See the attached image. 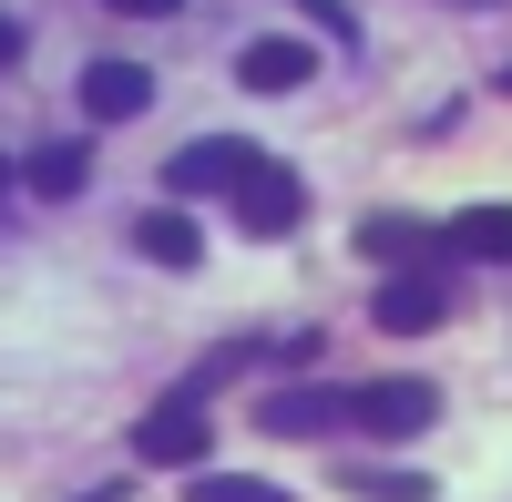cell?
I'll return each instance as SVG.
<instances>
[{
	"mask_svg": "<svg viewBox=\"0 0 512 502\" xmlns=\"http://www.w3.org/2000/svg\"><path fill=\"white\" fill-rule=\"evenodd\" d=\"M72 103H82V123H134V113L154 103V72H144V62H82Z\"/></svg>",
	"mask_w": 512,
	"mask_h": 502,
	"instance_id": "3",
	"label": "cell"
},
{
	"mask_svg": "<svg viewBox=\"0 0 512 502\" xmlns=\"http://www.w3.org/2000/svg\"><path fill=\"white\" fill-rule=\"evenodd\" d=\"M21 185H31V195H52V205H62V195H82V185H93V144H82V134L41 144V154L21 164Z\"/></svg>",
	"mask_w": 512,
	"mask_h": 502,
	"instance_id": "9",
	"label": "cell"
},
{
	"mask_svg": "<svg viewBox=\"0 0 512 502\" xmlns=\"http://www.w3.org/2000/svg\"><path fill=\"white\" fill-rule=\"evenodd\" d=\"M0 195H11V164H0Z\"/></svg>",
	"mask_w": 512,
	"mask_h": 502,
	"instance_id": "18",
	"label": "cell"
},
{
	"mask_svg": "<svg viewBox=\"0 0 512 502\" xmlns=\"http://www.w3.org/2000/svg\"><path fill=\"white\" fill-rule=\"evenodd\" d=\"M297 205H308V195H297V175H287V164H256V175L226 195V216H236V236H256V246H267V236H297Z\"/></svg>",
	"mask_w": 512,
	"mask_h": 502,
	"instance_id": "2",
	"label": "cell"
},
{
	"mask_svg": "<svg viewBox=\"0 0 512 502\" xmlns=\"http://www.w3.org/2000/svg\"><path fill=\"white\" fill-rule=\"evenodd\" d=\"M134 246H144V257L154 267H195V216H185V205H154V216H134Z\"/></svg>",
	"mask_w": 512,
	"mask_h": 502,
	"instance_id": "12",
	"label": "cell"
},
{
	"mask_svg": "<svg viewBox=\"0 0 512 502\" xmlns=\"http://www.w3.org/2000/svg\"><path fill=\"white\" fill-rule=\"evenodd\" d=\"M308 72H318V41H246V52H236L246 93H297Z\"/></svg>",
	"mask_w": 512,
	"mask_h": 502,
	"instance_id": "8",
	"label": "cell"
},
{
	"mask_svg": "<svg viewBox=\"0 0 512 502\" xmlns=\"http://www.w3.org/2000/svg\"><path fill=\"white\" fill-rule=\"evenodd\" d=\"M308 11L328 21V41H359V11H349V0H308Z\"/></svg>",
	"mask_w": 512,
	"mask_h": 502,
	"instance_id": "15",
	"label": "cell"
},
{
	"mask_svg": "<svg viewBox=\"0 0 512 502\" xmlns=\"http://www.w3.org/2000/svg\"><path fill=\"white\" fill-rule=\"evenodd\" d=\"M11 62H21V31H11V21H0V72H11Z\"/></svg>",
	"mask_w": 512,
	"mask_h": 502,
	"instance_id": "17",
	"label": "cell"
},
{
	"mask_svg": "<svg viewBox=\"0 0 512 502\" xmlns=\"http://www.w3.org/2000/svg\"><path fill=\"white\" fill-rule=\"evenodd\" d=\"M451 257H492V267H512V205H461V216H451Z\"/></svg>",
	"mask_w": 512,
	"mask_h": 502,
	"instance_id": "10",
	"label": "cell"
},
{
	"mask_svg": "<svg viewBox=\"0 0 512 502\" xmlns=\"http://www.w3.org/2000/svg\"><path fill=\"white\" fill-rule=\"evenodd\" d=\"M185 502H287V492H277V482H256V472H195Z\"/></svg>",
	"mask_w": 512,
	"mask_h": 502,
	"instance_id": "13",
	"label": "cell"
},
{
	"mask_svg": "<svg viewBox=\"0 0 512 502\" xmlns=\"http://www.w3.org/2000/svg\"><path fill=\"white\" fill-rule=\"evenodd\" d=\"M441 246L451 236H431V226H420V216H359V257H441Z\"/></svg>",
	"mask_w": 512,
	"mask_h": 502,
	"instance_id": "11",
	"label": "cell"
},
{
	"mask_svg": "<svg viewBox=\"0 0 512 502\" xmlns=\"http://www.w3.org/2000/svg\"><path fill=\"white\" fill-rule=\"evenodd\" d=\"M441 308H451V298H441V277H420V267H410V277H390V287L369 298V318L390 328V339H420V328H441Z\"/></svg>",
	"mask_w": 512,
	"mask_h": 502,
	"instance_id": "7",
	"label": "cell"
},
{
	"mask_svg": "<svg viewBox=\"0 0 512 502\" xmlns=\"http://www.w3.org/2000/svg\"><path fill=\"white\" fill-rule=\"evenodd\" d=\"M431 410H441V390H431V380H369V390H359V431L410 441V431H431Z\"/></svg>",
	"mask_w": 512,
	"mask_h": 502,
	"instance_id": "6",
	"label": "cell"
},
{
	"mask_svg": "<svg viewBox=\"0 0 512 502\" xmlns=\"http://www.w3.org/2000/svg\"><path fill=\"white\" fill-rule=\"evenodd\" d=\"M349 492H369V502H431V482H420V472H349Z\"/></svg>",
	"mask_w": 512,
	"mask_h": 502,
	"instance_id": "14",
	"label": "cell"
},
{
	"mask_svg": "<svg viewBox=\"0 0 512 502\" xmlns=\"http://www.w3.org/2000/svg\"><path fill=\"white\" fill-rule=\"evenodd\" d=\"M103 11H123V21H164L175 0H103Z\"/></svg>",
	"mask_w": 512,
	"mask_h": 502,
	"instance_id": "16",
	"label": "cell"
},
{
	"mask_svg": "<svg viewBox=\"0 0 512 502\" xmlns=\"http://www.w3.org/2000/svg\"><path fill=\"white\" fill-rule=\"evenodd\" d=\"M256 421H267L277 441H328L338 421H359V400H338V390H267Z\"/></svg>",
	"mask_w": 512,
	"mask_h": 502,
	"instance_id": "4",
	"label": "cell"
},
{
	"mask_svg": "<svg viewBox=\"0 0 512 502\" xmlns=\"http://www.w3.org/2000/svg\"><path fill=\"white\" fill-rule=\"evenodd\" d=\"M134 451L154 472H185V462H205V410L195 400H164V410H144L134 421Z\"/></svg>",
	"mask_w": 512,
	"mask_h": 502,
	"instance_id": "5",
	"label": "cell"
},
{
	"mask_svg": "<svg viewBox=\"0 0 512 502\" xmlns=\"http://www.w3.org/2000/svg\"><path fill=\"white\" fill-rule=\"evenodd\" d=\"M256 164H267V154H256L246 134H205V144H185L175 164H164V185H175V195H236Z\"/></svg>",
	"mask_w": 512,
	"mask_h": 502,
	"instance_id": "1",
	"label": "cell"
},
{
	"mask_svg": "<svg viewBox=\"0 0 512 502\" xmlns=\"http://www.w3.org/2000/svg\"><path fill=\"white\" fill-rule=\"evenodd\" d=\"M461 11H482V0H461Z\"/></svg>",
	"mask_w": 512,
	"mask_h": 502,
	"instance_id": "19",
	"label": "cell"
}]
</instances>
